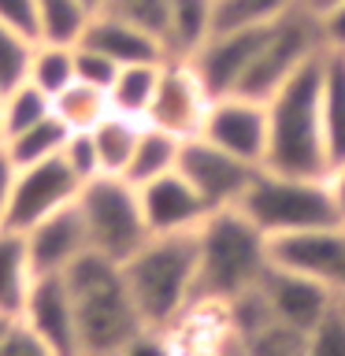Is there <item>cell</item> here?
<instances>
[{
    "label": "cell",
    "mask_w": 345,
    "mask_h": 356,
    "mask_svg": "<svg viewBox=\"0 0 345 356\" xmlns=\"http://www.w3.org/2000/svg\"><path fill=\"white\" fill-rule=\"evenodd\" d=\"M63 282L74 305L82 356H119L122 345L145 327L115 260L89 249L63 271Z\"/></svg>",
    "instance_id": "obj_1"
},
{
    "label": "cell",
    "mask_w": 345,
    "mask_h": 356,
    "mask_svg": "<svg viewBox=\"0 0 345 356\" xmlns=\"http://www.w3.org/2000/svg\"><path fill=\"white\" fill-rule=\"evenodd\" d=\"M271 252L267 238L238 208H219L197 227V293L193 305H230L256 289Z\"/></svg>",
    "instance_id": "obj_2"
},
{
    "label": "cell",
    "mask_w": 345,
    "mask_h": 356,
    "mask_svg": "<svg viewBox=\"0 0 345 356\" xmlns=\"http://www.w3.org/2000/svg\"><path fill=\"white\" fill-rule=\"evenodd\" d=\"M323 60H308L278 93L267 100V160L264 167L286 175H327V141H323Z\"/></svg>",
    "instance_id": "obj_3"
},
{
    "label": "cell",
    "mask_w": 345,
    "mask_h": 356,
    "mask_svg": "<svg viewBox=\"0 0 345 356\" xmlns=\"http://www.w3.org/2000/svg\"><path fill=\"white\" fill-rule=\"evenodd\" d=\"M145 327H171L193 308L197 293V230L152 234L119 264Z\"/></svg>",
    "instance_id": "obj_4"
},
{
    "label": "cell",
    "mask_w": 345,
    "mask_h": 356,
    "mask_svg": "<svg viewBox=\"0 0 345 356\" xmlns=\"http://www.w3.org/2000/svg\"><path fill=\"white\" fill-rule=\"evenodd\" d=\"M238 211L264 238L342 222V204L327 175H286L271 167H260L252 175L245 197L238 200Z\"/></svg>",
    "instance_id": "obj_5"
},
{
    "label": "cell",
    "mask_w": 345,
    "mask_h": 356,
    "mask_svg": "<svg viewBox=\"0 0 345 356\" xmlns=\"http://www.w3.org/2000/svg\"><path fill=\"white\" fill-rule=\"evenodd\" d=\"M74 204L82 211L89 249L115 260V264L134 256L152 238L149 227H145V216H141L138 186L127 182L122 175H97L89 182H82Z\"/></svg>",
    "instance_id": "obj_6"
},
{
    "label": "cell",
    "mask_w": 345,
    "mask_h": 356,
    "mask_svg": "<svg viewBox=\"0 0 345 356\" xmlns=\"http://www.w3.org/2000/svg\"><path fill=\"white\" fill-rule=\"evenodd\" d=\"M319 52H327V38H323V22L308 15L305 8H289L278 22H271L256 49L249 71L241 74V82L234 93L252 97V100H271L289 78H294L308 60H316Z\"/></svg>",
    "instance_id": "obj_7"
},
{
    "label": "cell",
    "mask_w": 345,
    "mask_h": 356,
    "mask_svg": "<svg viewBox=\"0 0 345 356\" xmlns=\"http://www.w3.org/2000/svg\"><path fill=\"white\" fill-rule=\"evenodd\" d=\"M267 252L271 264L327 286L334 297H345V222L267 238Z\"/></svg>",
    "instance_id": "obj_8"
},
{
    "label": "cell",
    "mask_w": 345,
    "mask_h": 356,
    "mask_svg": "<svg viewBox=\"0 0 345 356\" xmlns=\"http://www.w3.org/2000/svg\"><path fill=\"white\" fill-rule=\"evenodd\" d=\"M200 138L219 145L223 152L238 156V160L264 167L267 160V138H271V122H267V100H252L241 93L211 97L208 115L200 122Z\"/></svg>",
    "instance_id": "obj_9"
},
{
    "label": "cell",
    "mask_w": 345,
    "mask_h": 356,
    "mask_svg": "<svg viewBox=\"0 0 345 356\" xmlns=\"http://www.w3.org/2000/svg\"><path fill=\"white\" fill-rule=\"evenodd\" d=\"M256 171H260V167L223 152L219 145L204 141L200 134L197 138H186L182 152H178V175L197 189L200 200H204L211 211L238 208V200L245 197V189H249Z\"/></svg>",
    "instance_id": "obj_10"
},
{
    "label": "cell",
    "mask_w": 345,
    "mask_h": 356,
    "mask_svg": "<svg viewBox=\"0 0 345 356\" xmlns=\"http://www.w3.org/2000/svg\"><path fill=\"white\" fill-rule=\"evenodd\" d=\"M208 104H211V93L200 82V74L193 71V63L189 60H163L160 82H156V93H152L145 122L186 141V138H197L200 134Z\"/></svg>",
    "instance_id": "obj_11"
},
{
    "label": "cell",
    "mask_w": 345,
    "mask_h": 356,
    "mask_svg": "<svg viewBox=\"0 0 345 356\" xmlns=\"http://www.w3.org/2000/svg\"><path fill=\"white\" fill-rule=\"evenodd\" d=\"M82 182L74 178V171L63 163V156L56 152L41 163H30V167H19L15 171V189H11V204H8V219L4 227L8 230H19L26 234L38 219H45L49 211L71 204L78 197Z\"/></svg>",
    "instance_id": "obj_12"
},
{
    "label": "cell",
    "mask_w": 345,
    "mask_h": 356,
    "mask_svg": "<svg viewBox=\"0 0 345 356\" xmlns=\"http://www.w3.org/2000/svg\"><path fill=\"white\" fill-rule=\"evenodd\" d=\"M19 319L60 356H82V341H78V323H74V305L67 293L63 275H38L26 293Z\"/></svg>",
    "instance_id": "obj_13"
},
{
    "label": "cell",
    "mask_w": 345,
    "mask_h": 356,
    "mask_svg": "<svg viewBox=\"0 0 345 356\" xmlns=\"http://www.w3.org/2000/svg\"><path fill=\"white\" fill-rule=\"evenodd\" d=\"M256 289L264 293L275 323H282L289 330H300V334H308L319 323L323 312L338 300L327 286L312 282V278L297 275V271H286V267H278V264H267V271H264L260 282H256Z\"/></svg>",
    "instance_id": "obj_14"
},
{
    "label": "cell",
    "mask_w": 345,
    "mask_h": 356,
    "mask_svg": "<svg viewBox=\"0 0 345 356\" xmlns=\"http://www.w3.org/2000/svg\"><path fill=\"white\" fill-rule=\"evenodd\" d=\"M267 26H249V30H216L200 49L189 56L200 82L208 86L211 97H227L238 89L241 74L249 71L256 49H260Z\"/></svg>",
    "instance_id": "obj_15"
},
{
    "label": "cell",
    "mask_w": 345,
    "mask_h": 356,
    "mask_svg": "<svg viewBox=\"0 0 345 356\" xmlns=\"http://www.w3.org/2000/svg\"><path fill=\"white\" fill-rule=\"evenodd\" d=\"M138 197H141V216L149 234H193L211 216V208L178 175V167L171 175H160L152 182L138 186Z\"/></svg>",
    "instance_id": "obj_16"
},
{
    "label": "cell",
    "mask_w": 345,
    "mask_h": 356,
    "mask_svg": "<svg viewBox=\"0 0 345 356\" xmlns=\"http://www.w3.org/2000/svg\"><path fill=\"white\" fill-rule=\"evenodd\" d=\"M22 238H26V249H30L33 275H63L78 256L89 252V234L74 200L38 219Z\"/></svg>",
    "instance_id": "obj_17"
},
{
    "label": "cell",
    "mask_w": 345,
    "mask_h": 356,
    "mask_svg": "<svg viewBox=\"0 0 345 356\" xmlns=\"http://www.w3.org/2000/svg\"><path fill=\"white\" fill-rule=\"evenodd\" d=\"M78 44H89V49L104 52L108 60H115L119 67L130 63H160L167 60V49L156 33L134 26V22L111 15V11H97L86 22V33L78 38Z\"/></svg>",
    "instance_id": "obj_18"
},
{
    "label": "cell",
    "mask_w": 345,
    "mask_h": 356,
    "mask_svg": "<svg viewBox=\"0 0 345 356\" xmlns=\"http://www.w3.org/2000/svg\"><path fill=\"white\" fill-rule=\"evenodd\" d=\"M216 33V0H171L163 26L167 60H189Z\"/></svg>",
    "instance_id": "obj_19"
},
{
    "label": "cell",
    "mask_w": 345,
    "mask_h": 356,
    "mask_svg": "<svg viewBox=\"0 0 345 356\" xmlns=\"http://www.w3.org/2000/svg\"><path fill=\"white\" fill-rule=\"evenodd\" d=\"M33 278L38 275H33V264H30L26 238H22L19 230L0 227V312H4V316L19 319Z\"/></svg>",
    "instance_id": "obj_20"
},
{
    "label": "cell",
    "mask_w": 345,
    "mask_h": 356,
    "mask_svg": "<svg viewBox=\"0 0 345 356\" xmlns=\"http://www.w3.org/2000/svg\"><path fill=\"white\" fill-rule=\"evenodd\" d=\"M323 141H327L330 167L342 163L345 160V52L342 49H327V60H323Z\"/></svg>",
    "instance_id": "obj_21"
},
{
    "label": "cell",
    "mask_w": 345,
    "mask_h": 356,
    "mask_svg": "<svg viewBox=\"0 0 345 356\" xmlns=\"http://www.w3.org/2000/svg\"><path fill=\"white\" fill-rule=\"evenodd\" d=\"M178 152H182V138H175V134L145 122L122 178L134 182V186H145V182H152V178H160V175H171L178 167Z\"/></svg>",
    "instance_id": "obj_22"
},
{
    "label": "cell",
    "mask_w": 345,
    "mask_h": 356,
    "mask_svg": "<svg viewBox=\"0 0 345 356\" xmlns=\"http://www.w3.org/2000/svg\"><path fill=\"white\" fill-rule=\"evenodd\" d=\"M141 127H145L141 119L108 111V115L89 130V134H93V145H97V156H100V175H122V171H127Z\"/></svg>",
    "instance_id": "obj_23"
},
{
    "label": "cell",
    "mask_w": 345,
    "mask_h": 356,
    "mask_svg": "<svg viewBox=\"0 0 345 356\" xmlns=\"http://www.w3.org/2000/svg\"><path fill=\"white\" fill-rule=\"evenodd\" d=\"M160 67H163V60L160 63H130V67H119L115 82L108 86L111 111L145 122L149 104H152V93H156V82H160Z\"/></svg>",
    "instance_id": "obj_24"
},
{
    "label": "cell",
    "mask_w": 345,
    "mask_h": 356,
    "mask_svg": "<svg viewBox=\"0 0 345 356\" xmlns=\"http://www.w3.org/2000/svg\"><path fill=\"white\" fill-rule=\"evenodd\" d=\"M52 111L67 122V130H93L111 111V100H108V89L74 78L71 86L52 97Z\"/></svg>",
    "instance_id": "obj_25"
},
{
    "label": "cell",
    "mask_w": 345,
    "mask_h": 356,
    "mask_svg": "<svg viewBox=\"0 0 345 356\" xmlns=\"http://www.w3.org/2000/svg\"><path fill=\"white\" fill-rule=\"evenodd\" d=\"M67 122L56 115L49 119H41V122H33V127H26L22 134H15V138H8V141H0L4 145V152L11 156V163L15 167H30V163H41V160H49V156H56L63 149V141H67Z\"/></svg>",
    "instance_id": "obj_26"
},
{
    "label": "cell",
    "mask_w": 345,
    "mask_h": 356,
    "mask_svg": "<svg viewBox=\"0 0 345 356\" xmlns=\"http://www.w3.org/2000/svg\"><path fill=\"white\" fill-rule=\"evenodd\" d=\"M49 115H52V97L26 78V82H19L15 89L4 93V104H0V141L15 138V134H22L26 127Z\"/></svg>",
    "instance_id": "obj_27"
},
{
    "label": "cell",
    "mask_w": 345,
    "mask_h": 356,
    "mask_svg": "<svg viewBox=\"0 0 345 356\" xmlns=\"http://www.w3.org/2000/svg\"><path fill=\"white\" fill-rule=\"evenodd\" d=\"M30 82L56 97L60 89L74 82V44H56V41H33L30 56Z\"/></svg>",
    "instance_id": "obj_28"
},
{
    "label": "cell",
    "mask_w": 345,
    "mask_h": 356,
    "mask_svg": "<svg viewBox=\"0 0 345 356\" xmlns=\"http://www.w3.org/2000/svg\"><path fill=\"white\" fill-rule=\"evenodd\" d=\"M86 22L89 11L82 8V0H38V41L78 44Z\"/></svg>",
    "instance_id": "obj_29"
},
{
    "label": "cell",
    "mask_w": 345,
    "mask_h": 356,
    "mask_svg": "<svg viewBox=\"0 0 345 356\" xmlns=\"http://www.w3.org/2000/svg\"><path fill=\"white\" fill-rule=\"evenodd\" d=\"M289 8H297V0H216V30L271 26Z\"/></svg>",
    "instance_id": "obj_30"
},
{
    "label": "cell",
    "mask_w": 345,
    "mask_h": 356,
    "mask_svg": "<svg viewBox=\"0 0 345 356\" xmlns=\"http://www.w3.org/2000/svg\"><path fill=\"white\" fill-rule=\"evenodd\" d=\"M30 56H33V41L22 38L19 30H11L8 22H0V93L26 82Z\"/></svg>",
    "instance_id": "obj_31"
},
{
    "label": "cell",
    "mask_w": 345,
    "mask_h": 356,
    "mask_svg": "<svg viewBox=\"0 0 345 356\" xmlns=\"http://www.w3.org/2000/svg\"><path fill=\"white\" fill-rule=\"evenodd\" d=\"M305 356H345V305H342V297L305 334Z\"/></svg>",
    "instance_id": "obj_32"
},
{
    "label": "cell",
    "mask_w": 345,
    "mask_h": 356,
    "mask_svg": "<svg viewBox=\"0 0 345 356\" xmlns=\"http://www.w3.org/2000/svg\"><path fill=\"white\" fill-rule=\"evenodd\" d=\"M167 8H171V0H108L111 15L134 22V26L156 33V38L163 41V26H167Z\"/></svg>",
    "instance_id": "obj_33"
},
{
    "label": "cell",
    "mask_w": 345,
    "mask_h": 356,
    "mask_svg": "<svg viewBox=\"0 0 345 356\" xmlns=\"http://www.w3.org/2000/svg\"><path fill=\"white\" fill-rule=\"evenodd\" d=\"M60 156H63V163L74 171L78 182H89V178L100 175V156H97V145H93V134L89 130H71L67 134Z\"/></svg>",
    "instance_id": "obj_34"
},
{
    "label": "cell",
    "mask_w": 345,
    "mask_h": 356,
    "mask_svg": "<svg viewBox=\"0 0 345 356\" xmlns=\"http://www.w3.org/2000/svg\"><path fill=\"white\" fill-rule=\"evenodd\" d=\"M115 74H119L115 60H108L104 52L89 49V44H74V78H78V82L108 89L111 82H115Z\"/></svg>",
    "instance_id": "obj_35"
},
{
    "label": "cell",
    "mask_w": 345,
    "mask_h": 356,
    "mask_svg": "<svg viewBox=\"0 0 345 356\" xmlns=\"http://www.w3.org/2000/svg\"><path fill=\"white\" fill-rule=\"evenodd\" d=\"M119 356H178V353H175V341L167 327H141L119 349Z\"/></svg>",
    "instance_id": "obj_36"
},
{
    "label": "cell",
    "mask_w": 345,
    "mask_h": 356,
    "mask_svg": "<svg viewBox=\"0 0 345 356\" xmlns=\"http://www.w3.org/2000/svg\"><path fill=\"white\" fill-rule=\"evenodd\" d=\"M0 356H60V353H52L49 345L26 327V323L15 319L11 330L4 334V341H0Z\"/></svg>",
    "instance_id": "obj_37"
},
{
    "label": "cell",
    "mask_w": 345,
    "mask_h": 356,
    "mask_svg": "<svg viewBox=\"0 0 345 356\" xmlns=\"http://www.w3.org/2000/svg\"><path fill=\"white\" fill-rule=\"evenodd\" d=\"M0 22L38 41V0H0Z\"/></svg>",
    "instance_id": "obj_38"
},
{
    "label": "cell",
    "mask_w": 345,
    "mask_h": 356,
    "mask_svg": "<svg viewBox=\"0 0 345 356\" xmlns=\"http://www.w3.org/2000/svg\"><path fill=\"white\" fill-rule=\"evenodd\" d=\"M15 171H19V167L11 163V156L4 152V145H0V227H4V219H8L11 189H15Z\"/></svg>",
    "instance_id": "obj_39"
},
{
    "label": "cell",
    "mask_w": 345,
    "mask_h": 356,
    "mask_svg": "<svg viewBox=\"0 0 345 356\" xmlns=\"http://www.w3.org/2000/svg\"><path fill=\"white\" fill-rule=\"evenodd\" d=\"M323 38H327V49H345V4L323 19Z\"/></svg>",
    "instance_id": "obj_40"
},
{
    "label": "cell",
    "mask_w": 345,
    "mask_h": 356,
    "mask_svg": "<svg viewBox=\"0 0 345 356\" xmlns=\"http://www.w3.org/2000/svg\"><path fill=\"white\" fill-rule=\"evenodd\" d=\"M297 4L305 8L308 15H316V19L323 22V19H327V15H334V11H338V8L345 4V0H297Z\"/></svg>",
    "instance_id": "obj_41"
},
{
    "label": "cell",
    "mask_w": 345,
    "mask_h": 356,
    "mask_svg": "<svg viewBox=\"0 0 345 356\" xmlns=\"http://www.w3.org/2000/svg\"><path fill=\"white\" fill-rule=\"evenodd\" d=\"M327 178H330V189H334V197H338V204H342V219H345V160H342V163H334Z\"/></svg>",
    "instance_id": "obj_42"
},
{
    "label": "cell",
    "mask_w": 345,
    "mask_h": 356,
    "mask_svg": "<svg viewBox=\"0 0 345 356\" xmlns=\"http://www.w3.org/2000/svg\"><path fill=\"white\" fill-rule=\"evenodd\" d=\"M82 8L89 11V15H97V11H104V8H108V0H82Z\"/></svg>",
    "instance_id": "obj_43"
},
{
    "label": "cell",
    "mask_w": 345,
    "mask_h": 356,
    "mask_svg": "<svg viewBox=\"0 0 345 356\" xmlns=\"http://www.w3.org/2000/svg\"><path fill=\"white\" fill-rule=\"evenodd\" d=\"M11 323H15V316H4V312H0V341H4V334L11 330Z\"/></svg>",
    "instance_id": "obj_44"
},
{
    "label": "cell",
    "mask_w": 345,
    "mask_h": 356,
    "mask_svg": "<svg viewBox=\"0 0 345 356\" xmlns=\"http://www.w3.org/2000/svg\"><path fill=\"white\" fill-rule=\"evenodd\" d=\"M0 104H4V93H0Z\"/></svg>",
    "instance_id": "obj_45"
},
{
    "label": "cell",
    "mask_w": 345,
    "mask_h": 356,
    "mask_svg": "<svg viewBox=\"0 0 345 356\" xmlns=\"http://www.w3.org/2000/svg\"><path fill=\"white\" fill-rule=\"evenodd\" d=\"M342 305H345V297H342Z\"/></svg>",
    "instance_id": "obj_46"
},
{
    "label": "cell",
    "mask_w": 345,
    "mask_h": 356,
    "mask_svg": "<svg viewBox=\"0 0 345 356\" xmlns=\"http://www.w3.org/2000/svg\"><path fill=\"white\" fill-rule=\"evenodd\" d=\"M342 222H345V219H342Z\"/></svg>",
    "instance_id": "obj_47"
},
{
    "label": "cell",
    "mask_w": 345,
    "mask_h": 356,
    "mask_svg": "<svg viewBox=\"0 0 345 356\" xmlns=\"http://www.w3.org/2000/svg\"><path fill=\"white\" fill-rule=\"evenodd\" d=\"M342 52H345V49H342Z\"/></svg>",
    "instance_id": "obj_48"
}]
</instances>
